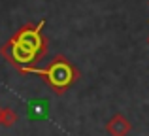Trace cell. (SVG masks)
Returning <instances> with one entry per match:
<instances>
[{
  "label": "cell",
  "mask_w": 149,
  "mask_h": 136,
  "mask_svg": "<svg viewBox=\"0 0 149 136\" xmlns=\"http://www.w3.org/2000/svg\"><path fill=\"white\" fill-rule=\"evenodd\" d=\"M44 21L25 25L0 47V55L15 70L21 66H36L47 55V40L44 38Z\"/></svg>",
  "instance_id": "obj_1"
},
{
  "label": "cell",
  "mask_w": 149,
  "mask_h": 136,
  "mask_svg": "<svg viewBox=\"0 0 149 136\" xmlns=\"http://www.w3.org/2000/svg\"><path fill=\"white\" fill-rule=\"evenodd\" d=\"M19 74H36L51 87V91L57 95H64L77 80L79 72L76 70L72 63L66 57L57 55L45 68H36V66H21L17 68Z\"/></svg>",
  "instance_id": "obj_2"
},
{
  "label": "cell",
  "mask_w": 149,
  "mask_h": 136,
  "mask_svg": "<svg viewBox=\"0 0 149 136\" xmlns=\"http://www.w3.org/2000/svg\"><path fill=\"white\" fill-rule=\"evenodd\" d=\"M130 130H132V123L123 114H115L106 123V133L109 136H128Z\"/></svg>",
  "instance_id": "obj_3"
},
{
  "label": "cell",
  "mask_w": 149,
  "mask_h": 136,
  "mask_svg": "<svg viewBox=\"0 0 149 136\" xmlns=\"http://www.w3.org/2000/svg\"><path fill=\"white\" fill-rule=\"evenodd\" d=\"M17 119H19V115L13 108H2V112H0V127L11 129L17 123Z\"/></svg>",
  "instance_id": "obj_4"
},
{
  "label": "cell",
  "mask_w": 149,
  "mask_h": 136,
  "mask_svg": "<svg viewBox=\"0 0 149 136\" xmlns=\"http://www.w3.org/2000/svg\"><path fill=\"white\" fill-rule=\"evenodd\" d=\"M147 45H149V36H147Z\"/></svg>",
  "instance_id": "obj_5"
},
{
  "label": "cell",
  "mask_w": 149,
  "mask_h": 136,
  "mask_svg": "<svg viewBox=\"0 0 149 136\" xmlns=\"http://www.w3.org/2000/svg\"><path fill=\"white\" fill-rule=\"evenodd\" d=\"M0 112H2V106H0Z\"/></svg>",
  "instance_id": "obj_6"
}]
</instances>
